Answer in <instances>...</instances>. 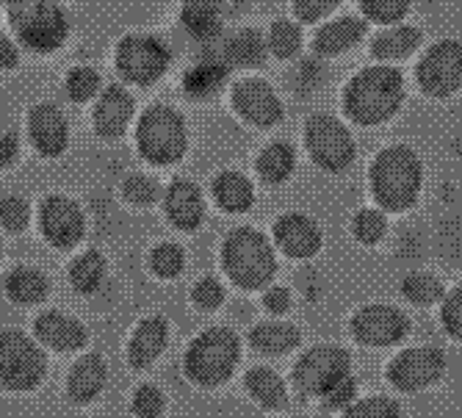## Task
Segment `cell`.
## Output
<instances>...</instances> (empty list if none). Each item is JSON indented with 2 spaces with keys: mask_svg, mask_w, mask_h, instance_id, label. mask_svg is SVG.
<instances>
[{
  "mask_svg": "<svg viewBox=\"0 0 462 418\" xmlns=\"http://www.w3.org/2000/svg\"><path fill=\"white\" fill-rule=\"evenodd\" d=\"M407 100L404 72L393 64H376L357 70L341 89L344 119L357 128H380L391 122Z\"/></svg>",
  "mask_w": 462,
  "mask_h": 418,
  "instance_id": "obj_1",
  "label": "cell"
},
{
  "mask_svg": "<svg viewBox=\"0 0 462 418\" xmlns=\"http://www.w3.org/2000/svg\"><path fill=\"white\" fill-rule=\"evenodd\" d=\"M424 191V158L410 144H388L368 163V194L385 214H404Z\"/></svg>",
  "mask_w": 462,
  "mask_h": 418,
  "instance_id": "obj_2",
  "label": "cell"
},
{
  "mask_svg": "<svg viewBox=\"0 0 462 418\" xmlns=\"http://www.w3.org/2000/svg\"><path fill=\"white\" fill-rule=\"evenodd\" d=\"M222 266L238 288L258 291L277 274V246L258 228H236L222 244Z\"/></svg>",
  "mask_w": 462,
  "mask_h": 418,
  "instance_id": "obj_3",
  "label": "cell"
},
{
  "mask_svg": "<svg viewBox=\"0 0 462 418\" xmlns=\"http://www.w3.org/2000/svg\"><path fill=\"white\" fill-rule=\"evenodd\" d=\"M14 39L36 56L56 53L69 36V17L59 0H9Z\"/></svg>",
  "mask_w": 462,
  "mask_h": 418,
  "instance_id": "obj_4",
  "label": "cell"
},
{
  "mask_svg": "<svg viewBox=\"0 0 462 418\" xmlns=\"http://www.w3.org/2000/svg\"><path fill=\"white\" fill-rule=\"evenodd\" d=\"M189 125L186 116L166 103L144 108L136 122V150L152 166H175L189 153Z\"/></svg>",
  "mask_w": 462,
  "mask_h": 418,
  "instance_id": "obj_5",
  "label": "cell"
},
{
  "mask_svg": "<svg viewBox=\"0 0 462 418\" xmlns=\"http://www.w3.org/2000/svg\"><path fill=\"white\" fill-rule=\"evenodd\" d=\"M302 142L308 158L321 172L344 175L357 161V139L349 128V122L329 111H313L305 119Z\"/></svg>",
  "mask_w": 462,
  "mask_h": 418,
  "instance_id": "obj_6",
  "label": "cell"
},
{
  "mask_svg": "<svg viewBox=\"0 0 462 418\" xmlns=\"http://www.w3.org/2000/svg\"><path fill=\"white\" fill-rule=\"evenodd\" d=\"M241 358V341L230 327H211L199 332L186 352L189 380L202 388H219L233 377Z\"/></svg>",
  "mask_w": 462,
  "mask_h": 418,
  "instance_id": "obj_7",
  "label": "cell"
},
{
  "mask_svg": "<svg viewBox=\"0 0 462 418\" xmlns=\"http://www.w3.org/2000/svg\"><path fill=\"white\" fill-rule=\"evenodd\" d=\"M116 72L134 87H152L172 64L170 42L158 33H128L116 45Z\"/></svg>",
  "mask_w": 462,
  "mask_h": 418,
  "instance_id": "obj_8",
  "label": "cell"
},
{
  "mask_svg": "<svg viewBox=\"0 0 462 418\" xmlns=\"http://www.w3.org/2000/svg\"><path fill=\"white\" fill-rule=\"evenodd\" d=\"M415 87L430 100L462 92V39H438L415 61Z\"/></svg>",
  "mask_w": 462,
  "mask_h": 418,
  "instance_id": "obj_9",
  "label": "cell"
},
{
  "mask_svg": "<svg viewBox=\"0 0 462 418\" xmlns=\"http://www.w3.org/2000/svg\"><path fill=\"white\" fill-rule=\"evenodd\" d=\"M230 106L238 119L258 131H272L285 119V103L274 83L263 75L238 78L230 87Z\"/></svg>",
  "mask_w": 462,
  "mask_h": 418,
  "instance_id": "obj_10",
  "label": "cell"
},
{
  "mask_svg": "<svg viewBox=\"0 0 462 418\" xmlns=\"http://www.w3.org/2000/svg\"><path fill=\"white\" fill-rule=\"evenodd\" d=\"M45 377V355L20 330H0V385L31 391Z\"/></svg>",
  "mask_w": 462,
  "mask_h": 418,
  "instance_id": "obj_11",
  "label": "cell"
},
{
  "mask_svg": "<svg viewBox=\"0 0 462 418\" xmlns=\"http://www.w3.org/2000/svg\"><path fill=\"white\" fill-rule=\"evenodd\" d=\"M352 355L335 344L310 347L293 366V385L308 396H324L335 383L349 377Z\"/></svg>",
  "mask_w": 462,
  "mask_h": 418,
  "instance_id": "obj_12",
  "label": "cell"
},
{
  "mask_svg": "<svg viewBox=\"0 0 462 418\" xmlns=\"http://www.w3.org/2000/svg\"><path fill=\"white\" fill-rule=\"evenodd\" d=\"M349 330H352V336L357 339V344L385 349V347H396V344H402L407 339L410 319L396 305L374 302V305H363L352 316Z\"/></svg>",
  "mask_w": 462,
  "mask_h": 418,
  "instance_id": "obj_13",
  "label": "cell"
},
{
  "mask_svg": "<svg viewBox=\"0 0 462 418\" xmlns=\"http://www.w3.org/2000/svg\"><path fill=\"white\" fill-rule=\"evenodd\" d=\"M446 371V355L438 347H410L388 363V380L404 394L435 385Z\"/></svg>",
  "mask_w": 462,
  "mask_h": 418,
  "instance_id": "obj_14",
  "label": "cell"
},
{
  "mask_svg": "<svg viewBox=\"0 0 462 418\" xmlns=\"http://www.w3.org/2000/svg\"><path fill=\"white\" fill-rule=\"evenodd\" d=\"M39 230L56 249H72L87 233V217L75 200L51 194L39 205Z\"/></svg>",
  "mask_w": 462,
  "mask_h": 418,
  "instance_id": "obj_15",
  "label": "cell"
},
{
  "mask_svg": "<svg viewBox=\"0 0 462 418\" xmlns=\"http://www.w3.org/2000/svg\"><path fill=\"white\" fill-rule=\"evenodd\" d=\"M368 39V20L363 14H332L329 20L319 23L316 33L310 36V51L319 59H344L346 53L357 51Z\"/></svg>",
  "mask_w": 462,
  "mask_h": 418,
  "instance_id": "obj_16",
  "label": "cell"
},
{
  "mask_svg": "<svg viewBox=\"0 0 462 418\" xmlns=\"http://www.w3.org/2000/svg\"><path fill=\"white\" fill-rule=\"evenodd\" d=\"M272 241L282 255H288L293 261H308V258L319 255V249L324 244V233L313 217H308L302 211H288L274 219Z\"/></svg>",
  "mask_w": 462,
  "mask_h": 418,
  "instance_id": "obj_17",
  "label": "cell"
},
{
  "mask_svg": "<svg viewBox=\"0 0 462 418\" xmlns=\"http://www.w3.org/2000/svg\"><path fill=\"white\" fill-rule=\"evenodd\" d=\"M424 45V31L410 23L383 25L380 31L368 33V56L376 64H404Z\"/></svg>",
  "mask_w": 462,
  "mask_h": 418,
  "instance_id": "obj_18",
  "label": "cell"
},
{
  "mask_svg": "<svg viewBox=\"0 0 462 418\" xmlns=\"http://www.w3.org/2000/svg\"><path fill=\"white\" fill-rule=\"evenodd\" d=\"M134 114H136L134 95L125 87H119V83H111V87H106L97 95V103H95V114H92L95 134L106 142L125 136L131 128Z\"/></svg>",
  "mask_w": 462,
  "mask_h": 418,
  "instance_id": "obj_19",
  "label": "cell"
},
{
  "mask_svg": "<svg viewBox=\"0 0 462 418\" xmlns=\"http://www.w3.org/2000/svg\"><path fill=\"white\" fill-rule=\"evenodd\" d=\"M28 136L39 155L59 158L69 142V125L56 103H36L28 114Z\"/></svg>",
  "mask_w": 462,
  "mask_h": 418,
  "instance_id": "obj_20",
  "label": "cell"
},
{
  "mask_svg": "<svg viewBox=\"0 0 462 418\" xmlns=\"http://www.w3.org/2000/svg\"><path fill=\"white\" fill-rule=\"evenodd\" d=\"M163 214L178 230H197L205 219V197L189 178H175L163 189Z\"/></svg>",
  "mask_w": 462,
  "mask_h": 418,
  "instance_id": "obj_21",
  "label": "cell"
},
{
  "mask_svg": "<svg viewBox=\"0 0 462 418\" xmlns=\"http://www.w3.org/2000/svg\"><path fill=\"white\" fill-rule=\"evenodd\" d=\"M230 78V64L217 56V59H199L183 72V95L194 103H211L227 89Z\"/></svg>",
  "mask_w": 462,
  "mask_h": 418,
  "instance_id": "obj_22",
  "label": "cell"
},
{
  "mask_svg": "<svg viewBox=\"0 0 462 418\" xmlns=\"http://www.w3.org/2000/svg\"><path fill=\"white\" fill-rule=\"evenodd\" d=\"M36 336L42 344H48L56 352H75L87 344V330H83L80 321H75L72 316H64L59 311H48L42 313L33 324Z\"/></svg>",
  "mask_w": 462,
  "mask_h": 418,
  "instance_id": "obj_23",
  "label": "cell"
},
{
  "mask_svg": "<svg viewBox=\"0 0 462 418\" xmlns=\"http://www.w3.org/2000/svg\"><path fill=\"white\" fill-rule=\"evenodd\" d=\"M166 341H170V324H166L163 316H150L144 319L136 332H134V339L128 344V360L134 368H150L161 352L166 349Z\"/></svg>",
  "mask_w": 462,
  "mask_h": 418,
  "instance_id": "obj_24",
  "label": "cell"
},
{
  "mask_svg": "<svg viewBox=\"0 0 462 418\" xmlns=\"http://www.w3.org/2000/svg\"><path fill=\"white\" fill-rule=\"evenodd\" d=\"M297 172V147L285 139L263 144L255 155V175L266 186H282Z\"/></svg>",
  "mask_w": 462,
  "mask_h": 418,
  "instance_id": "obj_25",
  "label": "cell"
},
{
  "mask_svg": "<svg viewBox=\"0 0 462 418\" xmlns=\"http://www.w3.org/2000/svg\"><path fill=\"white\" fill-rule=\"evenodd\" d=\"M214 202L225 214H246L255 205V183L238 170H225L211 181Z\"/></svg>",
  "mask_w": 462,
  "mask_h": 418,
  "instance_id": "obj_26",
  "label": "cell"
},
{
  "mask_svg": "<svg viewBox=\"0 0 462 418\" xmlns=\"http://www.w3.org/2000/svg\"><path fill=\"white\" fill-rule=\"evenodd\" d=\"M230 67H244V70H255L266 61V33L255 28H241L230 33L222 42V53H219Z\"/></svg>",
  "mask_w": 462,
  "mask_h": 418,
  "instance_id": "obj_27",
  "label": "cell"
},
{
  "mask_svg": "<svg viewBox=\"0 0 462 418\" xmlns=\"http://www.w3.org/2000/svg\"><path fill=\"white\" fill-rule=\"evenodd\" d=\"M222 9L217 6V0H186L183 12H180V25L183 31L197 39L211 45V42H219L222 36Z\"/></svg>",
  "mask_w": 462,
  "mask_h": 418,
  "instance_id": "obj_28",
  "label": "cell"
},
{
  "mask_svg": "<svg viewBox=\"0 0 462 418\" xmlns=\"http://www.w3.org/2000/svg\"><path fill=\"white\" fill-rule=\"evenodd\" d=\"M108 380V368L103 363L100 355H87V358H80L72 371H69V380H67V391H69V399L78 402V404H87L92 402L103 385Z\"/></svg>",
  "mask_w": 462,
  "mask_h": 418,
  "instance_id": "obj_29",
  "label": "cell"
},
{
  "mask_svg": "<svg viewBox=\"0 0 462 418\" xmlns=\"http://www.w3.org/2000/svg\"><path fill=\"white\" fill-rule=\"evenodd\" d=\"M266 51L277 61H293L305 51V25L297 17H277L266 28Z\"/></svg>",
  "mask_w": 462,
  "mask_h": 418,
  "instance_id": "obj_30",
  "label": "cell"
},
{
  "mask_svg": "<svg viewBox=\"0 0 462 418\" xmlns=\"http://www.w3.org/2000/svg\"><path fill=\"white\" fill-rule=\"evenodd\" d=\"M249 344L266 355H285L302 344V330L291 321H263L252 327Z\"/></svg>",
  "mask_w": 462,
  "mask_h": 418,
  "instance_id": "obj_31",
  "label": "cell"
},
{
  "mask_svg": "<svg viewBox=\"0 0 462 418\" xmlns=\"http://www.w3.org/2000/svg\"><path fill=\"white\" fill-rule=\"evenodd\" d=\"M6 294L20 305H36L48 294V277L33 266H17L6 277Z\"/></svg>",
  "mask_w": 462,
  "mask_h": 418,
  "instance_id": "obj_32",
  "label": "cell"
},
{
  "mask_svg": "<svg viewBox=\"0 0 462 418\" xmlns=\"http://www.w3.org/2000/svg\"><path fill=\"white\" fill-rule=\"evenodd\" d=\"M246 391L252 394V399H258L263 407L269 410H280L288 404V394H285V383L280 380V374L261 366V368H252L246 371V380H244Z\"/></svg>",
  "mask_w": 462,
  "mask_h": 418,
  "instance_id": "obj_33",
  "label": "cell"
},
{
  "mask_svg": "<svg viewBox=\"0 0 462 418\" xmlns=\"http://www.w3.org/2000/svg\"><path fill=\"white\" fill-rule=\"evenodd\" d=\"M402 297L418 308H432L438 302H443L446 297V285L438 274L432 272H410L402 280Z\"/></svg>",
  "mask_w": 462,
  "mask_h": 418,
  "instance_id": "obj_34",
  "label": "cell"
},
{
  "mask_svg": "<svg viewBox=\"0 0 462 418\" xmlns=\"http://www.w3.org/2000/svg\"><path fill=\"white\" fill-rule=\"evenodd\" d=\"M106 277V258L97 253V249H89L72 261L69 266V283L78 294H95V291L103 285Z\"/></svg>",
  "mask_w": 462,
  "mask_h": 418,
  "instance_id": "obj_35",
  "label": "cell"
},
{
  "mask_svg": "<svg viewBox=\"0 0 462 418\" xmlns=\"http://www.w3.org/2000/svg\"><path fill=\"white\" fill-rule=\"evenodd\" d=\"M412 12V0H357V14L368 20V25H396L404 23Z\"/></svg>",
  "mask_w": 462,
  "mask_h": 418,
  "instance_id": "obj_36",
  "label": "cell"
},
{
  "mask_svg": "<svg viewBox=\"0 0 462 418\" xmlns=\"http://www.w3.org/2000/svg\"><path fill=\"white\" fill-rule=\"evenodd\" d=\"M385 233H388V217L380 205L360 208V211L352 217V236L365 246L380 244L385 238Z\"/></svg>",
  "mask_w": 462,
  "mask_h": 418,
  "instance_id": "obj_37",
  "label": "cell"
},
{
  "mask_svg": "<svg viewBox=\"0 0 462 418\" xmlns=\"http://www.w3.org/2000/svg\"><path fill=\"white\" fill-rule=\"evenodd\" d=\"M64 92L72 103H87L95 100L100 89V72L95 67H72L64 78Z\"/></svg>",
  "mask_w": 462,
  "mask_h": 418,
  "instance_id": "obj_38",
  "label": "cell"
},
{
  "mask_svg": "<svg viewBox=\"0 0 462 418\" xmlns=\"http://www.w3.org/2000/svg\"><path fill=\"white\" fill-rule=\"evenodd\" d=\"M186 266V253L178 244H158L150 253V269L161 277V280H172L183 272Z\"/></svg>",
  "mask_w": 462,
  "mask_h": 418,
  "instance_id": "obj_39",
  "label": "cell"
},
{
  "mask_svg": "<svg viewBox=\"0 0 462 418\" xmlns=\"http://www.w3.org/2000/svg\"><path fill=\"white\" fill-rule=\"evenodd\" d=\"M122 197L131 205L150 208L158 200H163V191H161V183L150 175H128L122 183Z\"/></svg>",
  "mask_w": 462,
  "mask_h": 418,
  "instance_id": "obj_40",
  "label": "cell"
},
{
  "mask_svg": "<svg viewBox=\"0 0 462 418\" xmlns=\"http://www.w3.org/2000/svg\"><path fill=\"white\" fill-rule=\"evenodd\" d=\"M341 418H404L402 407L391 396H368L360 402H352Z\"/></svg>",
  "mask_w": 462,
  "mask_h": 418,
  "instance_id": "obj_41",
  "label": "cell"
},
{
  "mask_svg": "<svg viewBox=\"0 0 462 418\" xmlns=\"http://www.w3.org/2000/svg\"><path fill=\"white\" fill-rule=\"evenodd\" d=\"M344 0H293L291 12L302 25H319L341 9Z\"/></svg>",
  "mask_w": 462,
  "mask_h": 418,
  "instance_id": "obj_42",
  "label": "cell"
},
{
  "mask_svg": "<svg viewBox=\"0 0 462 418\" xmlns=\"http://www.w3.org/2000/svg\"><path fill=\"white\" fill-rule=\"evenodd\" d=\"M28 219H31V208H28V200L17 197V194H9L0 200V225L12 233H20L28 228Z\"/></svg>",
  "mask_w": 462,
  "mask_h": 418,
  "instance_id": "obj_43",
  "label": "cell"
},
{
  "mask_svg": "<svg viewBox=\"0 0 462 418\" xmlns=\"http://www.w3.org/2000/svg\"><path fill=\"white\" fill-rule=\"evenodd\" d=\"M440 321L443 330L454 341H462V285L451 288L440 302Z\"/></svg>",
  "mask_w": 462,
  "mask_h": 418,
  "instance_id": "obj_44",
  "label": "cell"
},
{
  "mask_svg": "<svg viewBox=\"0 0 462 418\" xmlns=\"http://www.w3.org/2000/svg\"><path fill=\"white\" fill-rule=\"evenodd\" d=\"M191 300H194V305H199L205 311H217L225 302V285L217 277H202L191 288Z\"/></svg>",
  "mask_w": 462,
  "mask_h": 418,
  "instance_id": "obj_45",
  "label": "cell"
},
{
  "mask_svg": "<svg viewBox=\"0 0 462 418\" xmlns=\"http://www.w3.org/2000/svg\"><path fill=\"white\" fill-rule=\"evenodd\" d=\"M357 396V383L355 377L349 374V377H344L341 383H335L321 399H324V410H346Z\"/></svg>",
  "mask_w": 462,
  "mask_h": 418,
  "instance_id": "obj_46",
  "label": "cell"
},
{
  "mask_svg": "<svg viewBox=\"0 0 462 418\" xmlns=\"http://www.w3.org/2000/svg\"><path fill=\"white\" fill-rule=\"evenodd\" d=\"M134 413L136 418H158L163 413V396L152 385H142L134 396Z\"/></svg>",
  "mask_w": 462,
  "mask_h": 418,
  "instance_id": "obj_47",
  "label": "cell"
},
{
  "mask_svg": "<svg viewBox=\"0 0 462 418\" xmlns=\"http://www.w3.org/2000/svg\"><path fill=\"white\" fill-rule=\"evenodd\" d=\"M263 305H266L269 313L282 316L291 308V291L285 285H272L266 294H263Z\"/></svg>",
  "mask_w": 462,
  "mask_h": 418,
  "instance_id": "obj_48",
  "label": "cell"
},
{
  "mask_svg": "<svg viewBox=\"0 0 462 418\" xmlns=\"http://www.w3.org/2000/svg\"><path fill=\"white\" fill-rule=\"evenodd\" d=\"M20 64V48L17 42L0 31V70H14Z\"/></svg>",
  "mask_w": 462,
  "mask_h": 418,
  "instance_id": "obj_49",
  "label": "cell"
},
{
  "mask_svg": "<svg viewBox=\"0 0 462 418\" xmlns=\"http://www.w3.org/2000/svg\"><path fill=\"white\" fill-rule=\"evenodd\" d=\"M20 155V136L17 134H4L0 136V172L9 170Z\"/></svg>",
  "mask_w": 462,
  "mask_h": 418,
  "instance_id": "obj_50",
  "label": "cell"
},
{
  "mask_svg": "<svg viewBox=\"0 0 462 418\" xmlns=\"http://www.w3.org/2000/svg\"><path fill=\"white\" fill-rule=\"evenodd\" d=\"M0 253H4V244H0Z\"/></svg>",
  "mask_w": 462,
  "mask_h": 418,
  "instance_id": "obj_51",
  "label": "cell"
}]
</instances>
